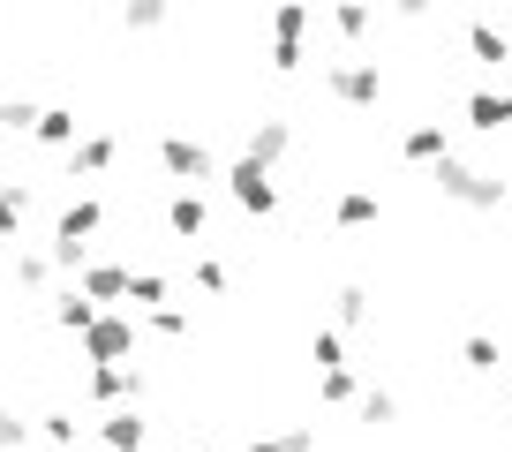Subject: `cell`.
Listing matches in <instances>:
<instances>
[{"mask_svg": "<svg viewBox=\"0 0 512 452\" xmlns=\"http://www.w3.org/2000/svg\"><path fill=\"white\" fill-rule=\"evenodd\" d=\"M189 279H196L204 294H226V264H219V257H196V264H189Z\"/></svg>", "mask_w": 512, "mask_h": 452, "instance_id": "cell-35", "label": "cell"}, {"mask_svg": "<svg viewBox=\"0 0 512 452\" xmlns=\"http://www.w3.org/2000/svg\"><path fill=\"white\" fill-rule=\"evenodd\" d=\"M324 23H332V38L354 53L369 31H377V8H369V0H332V8H324Z\"/></svg>", "mask_w": 512, "mask_h": 452, "instance_id": "cell-11", "label": "cell"}, {"mask_svg": "<svg viewBox=\"0 0 512 452\" xmlns=\"http://www.w3.org/2000/svg\"><path fill=\"white\" fill-rule=\"evenodd\" d=\"M23 219H31V189H16V181H8V189H0V242H16Z\"/></svg>", "mask_w": 512, "mask_h": 452, "instance_id": "cell-27", "label": "cell"}, {"mask_svg": "<svg viewBox=\"0 0 512 452\" xmlns=\"http://www.w3.org/2000/svg\"><path fill=\"white\" fill-rule=\"evenodd\" d=\"M354 415H362L369 430H392V422H400V400H392V392H384V385H362V400H354Z\"/></svg>", "mask_w": 512, "mask_h": 452, "instance_id": "cell-22", "label": "cell"}, {"mask_svg": "<svg viewBox=\"0 0 512 452\" xmlns=\"http://www.w3.org/2000/svg\"><path fill=\"white\" fill-rule=\"evenodd\" d=\"M324 91H332L339 106L362 113V106H377V98H384V68H377V61H362V53H339V61L324 68Z\"/></svg>", "mask_w": 512, "mask_h": 452, "instance_id": "cell-4", "label": "cell"}, {"mask_svg": "<svg viewBox=\"0 0 512 452\" xmlns=\"http://www.w3.org/2000/svg\"><path fill=\"white\" fill-rule=\"evenodd\" d=\"M309 23H317V0H272V68L279 76H302Z\"/></svg>", "mask_w": 512, "mask_h": 452, "instance_id": "cell-1", "label": "cell"}, {"mask_svg": "<svg viewBox=\"0 0 512 452\" xmlns=\"http://www.w3.org/2000/svg\"><path fill=\"white\" fill-rule=\"evenodd\" d=\"M377 219H384V196L377 189H339V204H332L339 234H362V226H377Z\"/></svg>", "mask_w": 512, "mask_h": 452, "instance_id": "cell-14", "label": "cell"}, {"mask_svg": "<svg viewBox=\"0 0 512 452\" xmlns=\"http://www.w3.org/2000/svg\"><path fill=\"white\" fill-rule=\"evenodd\" d=\"M121 23L128 31H166V23H174V0H121Z\"/></svg>", "mask_w": 512, "mask_h": 452, "instance_id": "cell-23", "label": "cell"}, {"mask_svg": "<svg viewBox=\"0 0 512 452\" xmlns=\"http://www.w3.org/2000/svg\"><path fill=\"white\" fill-rule=\"evenodd\" d=\"M98 226H106V204H98V196H76V204L53 219V242H91Z\"/></svg>", "mask_w": 512, "mask_h": 452, "instance_id": "cell-16", "label": "cell"}, {"mask_svg": "<svg viewBox=\"0 0 512 452\" xmlns=\"http://www.w3.org/2000/svg\"><path fill=\"white\" fill-rule=\"evenodd\" d=\"M31 129H38L31 98H0V136H31Z\"/></svg>", "mask_w": 512, "mask_h": 452, "instance_id": "cell-31", "label": "cell"}, {"mask_svg": "<svg viewBox=\"0 0 512 452\" xmlns=\"http://www.w3.org/2000/svg\"><path fill=\"white\" fill-rule=\"evenodd\" d=\"M317 392H324V407H354V400H362V377H354V362L324 370V377H317Z\"/></svg>", "mask_w": 512, "mask_h": 452, "instance_id": "cell-25", "label": "cell"}, {"mask_svg": "<svg viewBox=\"0 0 512 452\" xmlns=\"http://www.w3.org/2000/svg\"><path fill=\"white\" fill-rule=\"evenodd\" d=\"M467 61H475V68H512V31H497V23H467Z\"/></svg>", "mask_w": 512, "mask_h": 452, "instance_id": "cell-15", "label": "cell"}, {"mask_svg": "<svg viewBox=\"0 0 512 452\" xmlns=\"http://www.w3.org/2000/svg\"><path fill=\"white\" fill-rule=\"evenodd\" d=\"M91 317H98V302H91V294H83V287H68V294H53V324H61V332H91Z\"/></svg>", "mask_w": 512, "mask_h": 452, "instance_id": "cell-19", "label": "cell"}, {"mask_svg": "<svg viewBox=\"0 0 512 452\" xmlns=\"http://www.w3.org/2000/svg\"><path fill=\"white\" fill-rule=\"evenodd\" d=\"M98 445H106V452H151L144 407H136V400H128V407H106V422H98Z\"/></svg>", "mask_w": 512, "mask_h": 452, "instance_id": "cell-8", "label": "cell"}, {"mask_svg": "<svg viewBox=\"0 0 512 452\" xmlns=\"http://www.w3.org/2000/svg\"><path fill=\"white\" fill-rule=\"evenodd\" d=\"M279 452H317V430H287V437H279Z\"/></svg>", "mask_w": 512, "mask_h": 452, "instance_id": "cell-36", "label": "cell"}, {"mask_svg": "<svg viewBox=\"0 0 512 452\" xmlns=\"http://www.w3.org/2000/svg\"><path fill=\"white\" fill-rule=\"evenodd\" d=\"M83 355L91 362H128L136 355V317H128V309H98L91 332H83Z\"/></svg>", "mask_w": 512, "mask_h": 452, "instance_id": "cell-6", "label": "cell"}, {"mask_svg": "<svg viewBox=\"0 0 512 452\" xmlns=\"http://www.w3.org/2000/svg\"><path fill=\"white\" fill-rule=\"evenodd\" d=\"M241 452H279V437H249V445H241Z\"/></svg>", "mask_w": 512, "mask_h": 452, "instance_id": "cell-38", "label": "cell"}, {"mask_svg": "<svg viewBox=\"0 0 512 452\" xmlns=\"http://www.w3.org/2000/svg\"><path fill=\"white\" fill-rule=\"evenodd\" d=\"M505 445H512V422H505Z\"/></svg>", "mask_w": 512, "mask_h": 452, "instance_id": "cell-39", "label": "cell"}, {"mask_svg": "<svg viewBox=\"0 0 512 452\" xmlns=\"http://www.w3.org/2000/svg\"><path fill=\"white\" fill-rule=\"evenodd\" d=\"M8 272H16L23 294H38V287L53 279V257H46V249H16V257H8Z\"/></svg>", "mask_w": 512, "mask_h": 452, "instance_id": "cell-24", "label": "cell"}, {"mask_svg": "<svg viewBox=\"0 0 512 452\" xmlns=\"http://www.w3.org/2000/svg\"><path fill=\"white\" fill-rule=\"evenodd\" d=\"M400 159H415V166L452 159V129H445V121H415V129L400 136Z\"/></svg>", "mask_w": 512, "mask_h": 452, "instance_id": "cell-13", "label": "cell"}, {"mask_svg": "<svg viewBox=\"0 0 512 452\" xmlns=\"http://www.w3.org/2000/svg\"><path fill=\"white\" fill-rule=\"evenodd\" d=\"M76 287L91 294L98 309H121V302H128V264H83Z\"/></svg>", "mask_w": 512, "mask_h": 452, "instance_id": "cell-12", "label": "cell"}, {"mask_svg": "<svg viewBox=\"0 0 512 452\" xmlns=\"http://www.w3.org/2000/svg\"><path fill=\"white\" fill-rule=\"evenodd\" d=\"M31 136H38L46 151H68V144L83 136V129H76V106H38V129H31Z\"/></svg>", "mask_w": 512, "mask_h": 452, "instance_id": "cell-18", "label": "cell"}, {"mask_svg": "<svg viewBox=\"0 0 512 452\" xmlns=\"http://www.w3.org/2000/svg\"><path fill=\"white\" fill-rule=\"evenodd\" d=\"M166 452H189V445H166Z\"/></svg>", "mask_w": 512, "mask_h": 452, "instance_id": "cell-40", "label": "cell"}, {"mask_svg": "<svg viewBox=\"0 0 512 452\" xmlns=\"http://www.w3.org/2000/svg\"><path fill=\"white\" fill-rule=\"evenodd\" d=\"M467 121H475L482 136H497L512 121V91H475V98H467Z\"/></svg>", "mask_w": 512, "mask_h": 452, "instance_id": "cell-20", "label": "cell"}, {"mask_svg": "<svg viewBox=\"0 0 512 452\" xmlns=\"http://www.w3.org/2000/svg\"><path fill=\"white\" fill-rule=\"evenodd\" d=\"M166 294H174V279H166V272H128V309H159Z\"/></svg>", "mask_w": 512, "mask_h": 452, "instance_id": "cell-26", "label": "cell"}, {"mask_svg": "<svg viewBox=\"0 0 512 452\" xmlns=\"http://www.w3.org/2000/svg\"><path fill=\"white\" fill-rule=\"evenodd\" d=\"M294 151V129L279 121V113H264V121H249V159H264V166H279Z\"/></svg>", "mask_w": 512, "mask_h": 452, "instance_id": "cell-17", "label": "cell"}, {"mask_svg": "<svg viewBox=\"0 0 512 452\" xmlns=\"http://www.w3.org/2000/svg\"><path fill=\"white\" fill-rule=\"evenodd\" d=\"M332 309H339V332H362V324H369V294L362 287H339Z\"/></svg>", "mask_w": 512, "mask_h": 452, "instance_id": "cell-29", "label": "cell"}, {"mask_svg": "<svg viewBox=\"0 0 512 452\" xmlns=\"http://www.w3.org/2000/svg\"><path fill=\"white\" fill-rule=\"evenodd\" d=\"M113 159H121V144H113L106 129H91V136H76V144H68V174H76V181L113 174Z\"/></svg>", "mask_w": 512, "mask_h": 452, "instance_id": "cell-10", "label": "cell"}, {"mask_svg": "<svg viewBox=\"0 0 512 452\" xmlns=\"http://www.w3.org/2000/svg\"><path fill=\"white\" fill-rule=\"evenodd\" d=\"M430 8H437V0H392V16H407V23H422Z\"/></svg>", "mask_w": 512, "mask_h": 452, "instance_id": "cell-37", "label": "cell"}, {"mask_svg": "<svg viewBox=\"0 0 512 452\" xmlns=\"http://www.w3.org/2000/svg\"><path fill=\"white\" fill-rule=\"evenodd\" d=\"M309 355H317V370H339V362H347V332H317Z\"/></svg>", "mask_w": 512, "mask_h": 452, "instance_id": "cell-33", "label": "cell"}, {"mask_svg": "<svg viewBox=\"0 0 512 452\" xmlns=\"http://www.w3.org/2000/svg\"><path fill=\"white\" fill-rule=\"evenodd\" d=\"M83 392H91L98 407H128V400H144V370H128V362H91Z\"/></svg>", "mask_w": 512, "mask_h": 452, "instance_id": "cell-7", "label": "cell"}, {"mask_svg": "<svg viewBox=\"0 0 512 452\" xmlns=\"http://www.w3.org/2000/svg\"><path fill=\"white\" fill-rule=\"evenodd\" d=\"M23 445H31V422H23L8 400H0V452H23Z\"/></svg>", "mask_w": 512, "mask_h": 452, "instance_id": "cell-32", "label": "cell"}, {"mask_svg": "<svg viewBox=\"0 0 512 452\" xmlns=\"http://www.w3.org/2000/svg\"><path fill=\"white\" fill-rule=\"evenodd\" d=\"M219 181H226V196H234V204L249 211V219H272V211H279V181H272V166H264V159H249V151H241V159L226 166Z\"/></svg>", "mask_w": 512, "mask_h": 452, "instance_id": "cell-3", "label": "cell"}, {"mask_svg": "<svg viewBox=\"0 0 512 452\" xmlns=\"http://www.w3.org/2000/svg\"><path fill=\"white\" fill-rule=\"evenodd\" d=\"M437 196L460 211H497L505 204V181L482 174V166H460V159H437Z\"/></svg>", "mask_w": 512, "mask_h": 452, "instance_id": "cell-2", "label": "cell"}, {"mask_svg": "<svg viewBox=\"0 0 512 452\" xmlns=\"http://www.w3.org/2000/svg\"><path fill=\"white\" fill-rule=\"evenodd\" d=\"M159 166H166V181H181V189H196V181H219V174H226V166L211 159L204 136H166V144H159Z\"/></svg>", "mask_w": 512, "mask_h": 452, "instance_id": "cell-5", "label": "cell"}, {"mask_svg": "<svg viewBox=\"0 0 512 452\" xmlns=\"http://www.w3.org/2000/svg\"><path fill=\"white\" fill-rule=\"evenodd\" d=\"M144 332H159V339H189V309H174V302L144 309Z\"/></svg>", "mask_w": 512, "mask_h": 452, "instance_id": "cell-30", "label": "cell"}, {"mask_svg": "<svg viewBox=\"0 0 512 452\" xmlns=\"http://www.w3.org/2000/svg\"><path fill=\"white\" fill-rule=\"evenodd\" d=\"M460 362H467L475 377H497V370H505V347H497L490 332H467V339H460Z\"/></svg>", "mask_w": 512, "mask_h": 452, "instance_id": "cell-21", "label": "cell"}, {"mask_svg": "<svg viewBox=\"0 0 512 452\" xmlns=\"http://www.w3.org/2000/svg\"><path fill=\"white\" fill-rule=\"evenodd\" d=\"M38 437H46L53 452H76V415H68V407H53V415H38Z\"/></svg>", "mask_w": 512, "mask_h": 452, "instance_id": "cell-28", "label": "cell"}, {"mask_svg": "<svg viewBox=\"0 0 512 452\" xmlns=\"http://www.w3.org/2000/svg\"><path fill=\"white\" fill-rule=\"evenodd\" d=\"M46 257H53V272H83V264H91V242H53Z\"/></svg>", "mask_w": 512, "mask_h": 452, "instance_id": "cell-34", "label": "cell"}, {"mask_svg": "<svg viewBox=\"0 0 512 452\" xmlns=\"http://www.w3.org/2000/svg\"><path fill=\"white\" fill-rule=\"evenodd\" d=\"M204 226H211L204 189H174L166 196V234H174V242H204Z\"/></svg>", "mask_w": 512, "mask_h": 452, "instance_id": "cell-9", "label": "cell"}]
</instances>
